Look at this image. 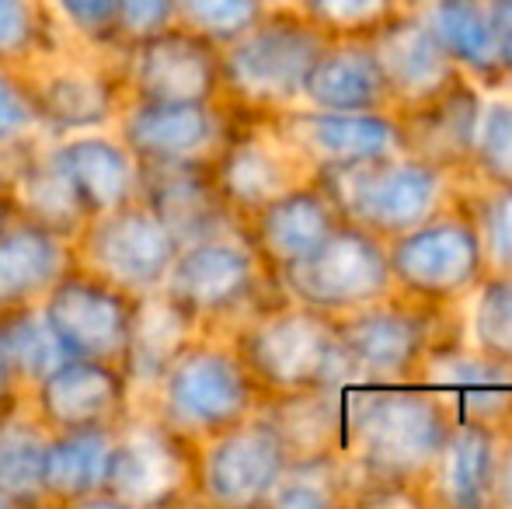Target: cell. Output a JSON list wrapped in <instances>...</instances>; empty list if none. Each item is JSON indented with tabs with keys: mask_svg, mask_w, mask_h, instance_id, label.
Here are the masks:
<instances>
[{
	"mask_svg": "<svg viewBox=\"0 0 512 509\" xmlns=\"http://www.w3.org/2000/svg\"><path fill=\"white\" fill-rule=\"evenodd\" d=\"M474 171L488 185H512V98H495L481 109Z\"/></svg>",
	"mask_w": 512,
	"mask_h": 509,
	"instance_id": "obj_42",
	"label": "cell"
},
{
	"mask_svg": "<svg viewBox=\"0 0 512 509\" xmlns=\"http://www.w3.org/2000/svg\"><path fill=\"white\" fill-rule=\"evenodd\" d=\"M0 509H14V506H11V499H7L4 492H0Z\"/></svg>",
	"mask_w": 512,
	"mask_h": 509,
	"instance_id": "obj_50",
	"label": "cell"
},
{
	"mask_svg": "<svg viewBox=\"0 0 512 509\" xmlns=\"http://www.w3.org/2000/svg\"><path fill=\"white\" fill-rule=\"evenodd\" d=\"M42 133L49 140L91 129H112L126 102L119 53H95L67 42L25 67Z\"/></svg>",
	"mask_w": 512,
	"mask_h": 509,
	"instance_id": "obj_10",
	"label": "cell"
},
{
	"mask_svg": "<svg viewBox=\"0 0 512 509\" xmlns=\"http://www.w3.org/2000/svg\"><path fill=\"white\" fill-rule=\"evenodd\" d=\"M209 175L230 213L244 224L258 206L310 178V171L269 119L234 112L227 136L209 157Z\"/></svg>",
	"mask_w": 512,
	"mask_h": 509,
	"instance_id": "obj_16",
	"label": "cell"
},
{
	"mask_svg": "<svg viewBox=\"0 0 512 509\" xmlns=\"http://www.w3.org/2000/svg\"><path fill=\"white\" fill-rule=\"evenodd\" d=\"M265 394L220 332H199L140 401L171 433L203 443L258 412Z\"/></svg>",
	"mask_w": 512,
	"mask_h": 509,
	"instance_id": "obj_3",
	"label": "cell"
},
{
	"mask_svg": "<svg viewBox=\"0 0 512 509\" xmlns=\"http://www.w3.org/2000/svg\"><path fill=\"white\" fill-rule=\"evenodd\" d=\"M502 433L481 422H453L425 482V503L488 509L495 503Z\"/></svg>",
	"mask_w": 512,
	"mask_h": 509,
	"instance_id": "obj_26",
	"label": "cell"
},
{
	"mask_svg": "<svg viewBox=\"0 0 512 509\" xmlns=\"http://www.w3.org/2000/svg\"><path fill=\"white\" fill-rule=\"evenodd\" d=\"M161 293L175 300L203 332L220 335H227L237 321H244L262 304L283 297L244 231L178 245Z\"/></svg>",
	"mask_w": 512,
	"mask_h": 509,
	"instance_id": "obj_5",
	"label": "cell"
},
{
	"mask_svg": "<svg viewBox=\"0 0 512 509\" xmlns=\"http://www.w3.org/2000/svg\"><path fill=\"white\" fill-rule=\"evenodd\" d=\"M136 199L150 206L178 245L241 231V220L230 213L209 175V161H140Z\"/></svg>",
	"mask_w": 512,
	"mask_h": 509,
	"instance_id": "obj_23",
	"label": "cell"
},
{
	"mask_svg": "<svg viewBox=\"0 0 512 509\" xmlns=\"http://www.w3.org/2000/svg\"><path fill=\"white\" fill-rule=\"evenodd\" d=\"M49 7L74 46L95 49V53H122L115 0H49Z\"/></svg>",
	"mask_w": 512,
	"mask_h": 509,
	"instance_id": "obj_39",
	"label": "cell"
},
{
	"mask_svg": "<svg viewBox=\"0 0 512 509\" xmlns=\"http://www.w3.org/2000/svg\"><path fill=\"white\" fill-rule=\"evenodd\" d=\"M352 387L356 384L272 394V398H262L258 415L276 429V436L283 440L290 457L345 454V426H349Z\"/></svg>",
	"mask_w": 512,
	"mask_h": 509,
	"instance_id": "obj_29",
	"label": "cell"
},
{
	"mask_svg": "<svg viewBox=\"0 0 512 509\" xmlns=\"http://www.w3.org/2000/svg\"><path fill=\"white\" fill-rule=\"evenodd\" d=\"M356 475L345 454H307L290 457L272 489L269 503L276 509H324L352 503Z\"/></svg>",
	"mask_w": 512,
	"mask_h": 509,
	"instance_id": "obj_34",
	"label": "cell"
},
{
	"mask_svg": "<svg viewBox=\"0 0 512 509\" xmlns=\"http://www.w3.org/2000/svg\"><path fill=\"white\" fill-rule=\"evenodd\" d=\"M39 307L63 356L122 363L136 311V297H129L126 290L74 262Z\"/></svg>",
	"mask_w": 512,
	"mask_h": 509,
	"instance_id": "obj_15",
	"label": "cell"
},
{
	"mask_svg": "<svg viewBox=\"0 0 512 509\" xmlns=\"http://www.w3.org/2000/svg\"><path fill=\"white\" fill-rule=\"evenodd\" d=\"M269 7H297V0H265Z\"/></svg>",
	"mask_w": 512,
	"mask_h": 509,
	"instance_id": "obj_49",
	"label": "cell"
},
{
	"mask_svg": "<svg viewBox=\"0 0 512 509\" xmlns=\"http://www.w3.org/2000/svg\"><path fill=\"white\" fill-rule=\"evenodd\" d=\"M342 224V213L335 210L331 196L321 189L314 175L304 178L293 189L279 192L265 206H258L248 220L241 224L248 245L262 258V265L272 272H283L286 265L300 262L304 255L314 252L335 227Z\"/></svg>",
	"mask_w": 512,
	"mask_h": 509,
	"instance_id": "obj_24",
	"label": "cell"
},
{
	"mask_svg": "<svg viewBox=\"0 0 512 509\" xmlns=\"http://www.w3.org/2000/svg\"><path fill=\"white\" fill-rule=\"evenodd\" d=\"M269 11L265 0H175V21L196 35L227 46Z\"/></svg>",
	"mask_w": 512,
	"mask_h": 509,
	"instance_id": "obj_38",
	"label": "cell"
},
{
	"mask_svg": "<svg viewBox=\"0 0 512 509\" xmlns=\"http://www.w3.org/2000/svg\"><path fill=\"white\" fill-rule=\"evenodd\" d=\"M196 443L171 433L154 412L136 405L115 426L105 468V499L112 509H157L196 503Z\"/></svg>",
	"mask_w": 512,
	"mask_h": 509,
	"instance_id": "obj_7",
	"label": "cell"
},
{
	"mask_svg": "<svg viewBox=\"0 0 512 509\" xmlns=\"http://www.w3.org/2000/svg\"><path fill=\"white\" fill-rule=\"evenodd\" d=\"M115 429H56L49 433L42 461V496L46 506H108L102 485Z\"/></svg>",
	"mask_w": 512,
	"mask_h": 509,
	"instance_id": "obj_30",
	"label": "cell"
},
{
	"mask_svg": "<svg viewBox=\"0 0 512 509\" xmlns=\"http://www.w3.org/2000/svg\"><path fill=\"white\" fill-rule=\"evenodd\" d=\"M265 119L307 164L310 175L380 161V157L401 150L394 112H328L293 105V109L272 112Z\"/></svg>",
	"mask_w": 512,
	"mask_h": 509,
	"instance_id": "obj_18",
	"label": "cell"
},
{
	"mask_svg": "<svg viewBox=\"0 0 512 509\" xmlns=\"http://www.w3.org/2000/svg\"><path fill=\"white\" fill-rule=\"evenodd\" d=\"M405 4L429 21L446 53L471 81H502L492 42V21H488V0H405Z\"/></svg>",
	"mask_w": 512,
	"mask_h": 509,
	"instance_id": "obj_32",
	"label": "cell"
},
{
	"mask_svg": "<svg viewBox=\"0 0 512 509\" xmlns=\"http://www.w3.org/2000/svg\"><path fill=\"white\" fill-rule=\"evenodd\" d=\"M488 21H492L499 70L502 77H512V0H488Z\"/></svg>",
	"mask_w": 512,
	"mask_h": 509,
	"instance_id": "obj_45",
	"label": "cell"
},
{
	"mask_svg": "<svg viewBox=\"0 0 512 509\" xmlns=\"http://www.w3.org/2000/svg\"><path fill=\"white\" fill-rule=\"evenodd\" d=\"M265 398L314 387L359 384L338 339L335 314L276 297L227 332Z\"/></svg>",
	"mask_w": 512,
	"mask_h": 509,
	"instance_id": "obj_2",
	"label": "cell"
},
{
	"mask_svg": "<svg viewBox=\"0 0 512 509\" xmlns=\"http://www.w3.org/2000/svg\"><path fill=\"white\" fill-rule=\"evenodd\" d=\"M115 7H119L122 46L175 25V0H115Z\"/></svg>",
	"mask_w": 512,
	"mask_h": 509,
	"instance_id": "obj_44",
	"label": "cell"
},
{
	"mask_svg": "<svg viewBox=\"0 0 512 509\" xmlns=\"http://www.w3.org/2000/svg\"><path fill=\"white\" fill-rule=\"evenodd\" d=\"M0 332H4L7 367H11L14 384H18L21 398H25L28 387L63 360V349L39 304L0 311Z\"/></svg>",
	"mask_w": 512,
	"mask_h": 509,
	"instance_id": "obj_35",
	"label": "cell"
},
{
	"mask_svg": "<svg viewBox=\"0 0 512 509\" xmlns=\"http://www.w3.org/2000/svg\"><path fill=\"white\" fill-rule=\"evenodd\" d=\"M488 276H512V185H488L471 206Z\"/></svg>",
	"mask_w": 512,
	"mask_h": 509,
	"instance_id": "obj_40",
	"label": "cell"
},
{
	"mask_svg": "<svg viewBox=\"0 0 512 509\" xmlns=\"http://www.w3.org/2000/svg\"><path fill=\"white\" fill-rule=\"evenodd\" d=\"M328 112H391V91L363 35L328 39L304 81V102Z\"/></svg>",
	"mask_w": 512,
	"mask_h": 509,
	"instance_id": "obj_27",
	"label": "cell"
},
{
	"mask_svg": "<svg viewBox=\"0 0 512 509\" xmlns=\"http://www.w3.org/2000/svg\"><path fill=\"white\" fill-rule=\"evenodd\" d=\"M317 182L331 196L342 220L391 241L408 234L443 206L446 171L415 154H387L352 168L317 171Z\"/></svg>",
	"mask_w": 512,
	"mask_h": 509,
	"instance_id": "obj_6",
	"label": "cell"
},
{
	"mask_svg": "<svg viewBox=\"0 0 512 509\" xmlns=\"http://www.w3.org/2000/svg\"><path fill=\"white\" fill-rule=\"evenodd\" d=\"M415 384L429 387L453 422H481L492 429L512 426V363L446 339L425 356Z\"/></svg>",
	"mask_w": 512,
	"mask_h": 509,
	"instance_id": "obj_20",
	"label": "cell"
},
{
	"mask_svg": "<svg viewBox=\"0 0 512 509\" xmlns=\"http://www.w3.org/2000/svg\"><path fill=\"white\" fill-rule=\"evenodd\" d=\"M481 109H485V98H481L478 84L467 74H460L436 95L391 112L398 119L401 150L436 164L450 175V171L474 168Z\"/></svg>",
	"mask_w": 512,
	"mask_h": 509,
	"instance_id": "obj_22",
	"label": "cell"
},
{
	"mask_svg": "<svg viewBox=\"0 0 512 509\" xmlns=\"http://www.w3.org/2000/svg\"><path fill=\"white\" fill-rule=\"evenodd\" d=\"M175 255V234L140 199L88 217V224L74 238V262L126 290L129 297L161 290Z\"/></svg>",
	"mask_w": 512,
	"mask_h": 509,
	"instance_id": "obj_12",
	"label": "cell"
},
{
	"mask_svg": "<svg viewBox=\"0 0 512 509\" xmlns=\"http://www.w3.org/2000/svg\"><path fill=\"white\" fill-rule=\"evenodd\" d=\"M11 217H18V210H14L11 189H7V185H4V178H0V227H4Z\"/></svg>",
	"mask_w": 512,
	"mask_h": 509,
	"instance_id": "obj_48",
	"label": "cell"
},
{
	"mask_svg": "<svg viewBox=\"0 0 512 509\" xmlns=\"http://www.w3.org/2000/svg\"><path fill=\"white\" fill-rule=\"evenodd\" d=\"M67 42L49 0H0V63L25 70Z\"/></svg>",
	"mask_w": 512,
	"mask_h": 509,
	"instance_id": "obj_36",
	"label": "cell"
},
{
	"mask_svg": "<svg viewBox=\"0 0 512 509\" xmlns=\"http://www.w3.org/2000/svg\"><path fill=\"white\" fill-rule=\"evenodd\" d=\"M74 265V245L28 217L0 227V311L42 304L53 283Z\"/></svg>",
	"mask_w": 512,
	"mask_h": 509,
	"instance_id": "obj_28",
	"label": "cell"
},
{
	"mask_svg": "<svg viewBox=\"0 0 512 509\" xmlns=\"http://www.w3.org/2000/svg\"><path fill=\"white\" fill-rule=\"evenodd\" d=\"M126 98L140 102H220V46L185 25H168L122 46Z\"/></svg>",
	"mask_w": 512,
	"mask_h": 509,
	"instance_id": "obj_14",
	"label": "cell"
},
{
	"mask_svg": "<svg viewBox=\"0 0 512 509\" xmlns=\"http://www.w3.org/2000/svg\"><path fill=\"white\" fill-rule=\"evenodd\" d=\"M363 39L373 49V60L384 74L394 109L422 102V98L436 95L439 88H446L453 77L464 74L446 53L439 35L429 28V21L408 4L387 14Z\"/></svg>",
	"mask_w": 512,
	"mask_h": 509,
	"instance_id": "obj_21",
	"label": "cell"
},
{
	"mask_svg": "<svg viewBox=\"0 0 512 509\" xmlns=\"http://www.w3.org/2000/svg\"><path fill=\"white\" fill-rule=\"evenodd\" d=\"M21 391H18V384H14V377H11V367H7V353H4V332H0V412L4 408H14V405H21Z\"/></svg>",
	"mask_w": 512,
	"mask_h": 509,
	"instance_id": "obj_47",
	"label": "cell"
},
{
	"mask_svg": "<svg viewBox=\"0 0 512 509\" xmlns=\"http://www.w3.org/2000/svg\"><path fill=\"white\" fill-rule=\"evenodd\" d=\"M471 346L512 363V276H485L471 314Z\"/></svg>",
	"mask_w": 512,
	"mask_h": 509,
	"instance_id": "obj_37",
	"label": "cell"
},
{
	"mask_svg": "<svg viewBox=\"0 0 512 509\" xmlns=\"http://www.w3.org/2000/svg\"><path fill=\"white\" fill-rule=\"evenodd\" d=\"M453 426L446 405L422 384H356L349 394L345 457L359 489H405L425 499V482Z\"/></svg>",
	"mask_w": 512,
	"mask_h": 509,
	"instance_id": "obj_1",
	"label": "cell"
},
{
	"mask_svg": "<svg viewBox=\"0 0 512 509\" xmlns=\"http://www.w3.org/2000/svg\"><path fill=\"white\" fill-rule=\"evenodd\" d=\"M387 265L394 290L439 307L474 293L488 276L478 224L464 206L457 210L439 206L429 220L387 241Z\"/></svg>",
	"mask_w": 512,
	"mask_h": 509,
	"instance_id": "obj_8",
	"label": "cell"
},
{
	"mask_svg": "<svg viewBox=\"0 0 512 509\" xmlns=\"http://www.w3.org/2000/svg\"><path fill=\"white\" fill-rule=\"evenodd\" d=\"M405 0H297V11L314 21L328 39H356L377 28Z\"/></svg>",
	"mask_w": 512,
	"mask_h": 509,
	"instance_id": "obj_41",
	"label": "cell"
},
{
	"mask_svg": "<svg viewBox=\"0 0 512 509\" xmlns=\"http://www.w3.org/2000/svg\"><path fill=\"white\" fill-rule=\"evenodd\" d=\"M276 286L283 297L314 311L335 314V318L349 314L394 293L387 241L342 220L314 252L276 272Z\"/></svg>",
	"mask_w": 512,
	"mask_h": 509,
	"instance_id": "obj_11",
	"label": "cell"
},
{
	"mask_svg": "<svg viewBox=\"0 0 512 509\" xmlns=\"http://www.w3.org/2000/svg\"><path fill=\"white\" fill-rule=\"evenodd\" d=\"M49 157L67 178L84 217H98L122 203H133L140 192V161L115 129H91V133L49 140Z\"/></svg>",
	"mask_w": 512,
	"mask_h": 509,
	"instance_id": "obj_25",
	"label": "cell"
},
{
	"mask_svg": "<svg viewBox=\"0 0 512 509\" xmlns=\"http://www.w3.org/2000/svg\"><path fill=\"white\" fill-rule=\"evenodd\" d=\"M286 454L283 440L262 415L234 422L223 433L196 443V485L192 499L206 506L251 509L265 506L283 475Z\"/></svg>",
	"mask_w": 512,
	"mask_h": 509,
	"instance_id": "obj_13",
	"label": "cell"
},
{
	"mask_svg": "<svg viewBox=\"0 0 512 509\" xmlns=\"http://www.w3.org/2000/svg\"><path fill=\"white\" fill-rule=\"evenodd\" d=\"M25 405L49 429H115L136 408V391L119 363L63 356L25 391Z\"/></svg>",
	"mask_w": 512,
	"mask_h": 509,
	"instance_id": "obj_17",
	"label": "cell"
},
{
	"mask_svg": "<svg viewBox=\"0 0 512 509\" xmlns=\"http://www.w3.org/2000/svg\"><path fill=\"white\" fill-rule=\"evenodd\" d=\"M203 328L161 290L136 297L133 328H129L126 353H122V374L129 377L136 391V405L150 394V387L161 381L168 363L189 346Z\"/></svg>",
	"mask_w": 512,
	"mask_h": 509,
	"instance_id": "obj_31",
	"label": "cell"
},
{
	"mask_svg": "<svg viewBox=\"0 0 512 509\" xmlns=\"http://www.w3.org/2000/svg\"><path fill=\"white\" fill-rule=\"evenodd\" d=\"M328 35L297 7H269L248 32L220 46V102L241 116H272L304 102L310 63Z\"/></svg>",
	"mask_w": 512,
	"mask_h": 509,
	"instance_id": "obj_4",
	"label": "cell"
},
{
	"mask_svg": "<svg viewBox=\"0 0 512 509\" xmlns=\"http://www.w3.org/2000/svg\"><path fill=\"white\" fill-rule=\"evenodd\" d=\"M230 123L234 109L223 102L189 105L126 98L112 129L136 161H209Z\"/></svg>",
	"mask_w": 512,
	"mask_h": 509,
	"instance_id": "obj_19",
	"label": "cell"
},
{
	"mask_svg": "<svg viewBox=\"0 0 512 509\" xmlns=\"http://www.w3.org/2000/svg\"><path fill=\"white\" fill-rule=\"evenodd\" d=\"M49 429L21 401L0 412V492L14 509L46 506L42 496V461H46Z\"/></svg>",
	"mask_w": 512,
	"mask_h": 509,
	"instance_id": "obj_33",
	"label": "cell"
},
{
	"mask_svg": "<svg viewBox=\"0 0 512 509\" xmlns=\"http://www.w3.org/2000/svg\"><path fill=\"white\" fill-rule=\"evenodd\" d=\"M499 509H512V426L502 429L499 443V471H495V503Z\"/></svg>",
	"mask_w": 512,
	"mask_h": 509,
	"instance_id": "obj_46",
	"label": "cell"
},
{
	"mask_svg": "<svg viewBox=\"0 0 512 509\" xmlns=\"http://www.w3.org/2000/svg\"><path fill=\"white\" fill-rule=\"evenodd\" d=\"M439 304L387 293L366 307L338 314V339L359 384H415L418 367L439 346Z\"/></svg>",
	"mask_w": 512,
	"mask_h": 509,
	"instance_id": "obj_9",
	"label": "cell"
},
{
	"mask_svg": "<svg viewBox=\"0 0 512 509\" xmlns=\"http://www.w3.org/2000/svg\"><path fill=\"white\" fill-rule=\"evenodd\" d=\"M35 140L49 136L42 133L25 70L0 63V150H18Z\"/></svg>",
	"mask_w": 512,
	"mask_h": 509,
	"instance_id": "obj_43",
	"label": "cell"
}]
</instances>
